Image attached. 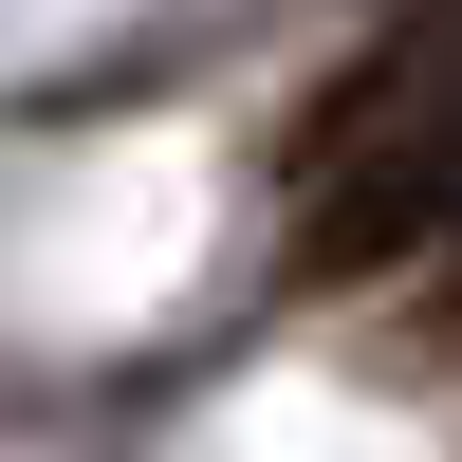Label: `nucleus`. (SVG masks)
<instances>
[{
  "mask_svg": "<svg viewBox=\"0 0 462 462\" xmlns=\"http://www.w3.org/2000/svg\"><path fill=\"white\" fill-rule=\"evenodd\" d=\"M426 315H444V333H462V222H444V278H426Z\"/></svg>",
  "mask_w": 462,
  "mask_h": 462,
  "instance_id": "f257e3e1",
  "label": "nucleus"
}]
</instances>
